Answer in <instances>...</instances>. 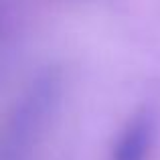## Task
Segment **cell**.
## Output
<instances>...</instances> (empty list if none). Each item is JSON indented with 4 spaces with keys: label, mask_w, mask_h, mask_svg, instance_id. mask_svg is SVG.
Listing matches in <instances>:
<instances>
[{
    "label": "cell",
    "mask_w": 160,
    "mask_h": 160,
    "mask_svg": "<svg viewBox=\"0 0 160 160\" xmlns=\"http://www.w3.org/2000/svg\"><path fill=\"white\" fill-rule=\"evenodd\" d=\"M154 126L150 116L138 113L120 134L113 146L112 160H146L152 144Z\"/></svg>",
    "instance_id": "6da1fadb"
}]
</instances>
